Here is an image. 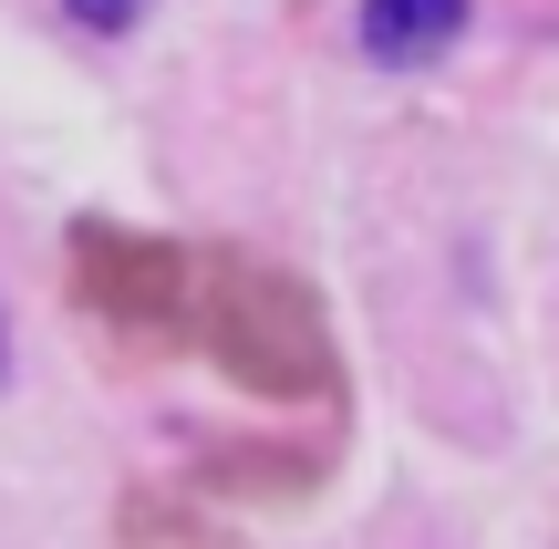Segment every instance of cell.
Masks as SVG:
<instances>
[{"label": "cell", "instance_id": "6da1fadb", "mask_svg": "<svg viewBox=\"0 0 559 549\" xmlns=\"http://www.w3.org/2000/svg\"><path fill=\"white\" fill-rule=\"evenodd\" d=\"M187 332L218 353L228 384L270 394V405L332 394V322H321V301L270 260H239V249L198 260V311H187Z\"/></svg>", "mask_w": 559, "mask_h": 549}, {"label": "cell", "instance_id": "7a4b0ae2", "mask_svg": "<svg viewBox=\"0 0 559 549\" xmlns=\"http://www.w3.org/2000/svg\"><path fill=\"white\" fill-rule=\"evenodd\" d=\"M73 290L124 332H187L198 311V260L177 239H135L115 218H83L73 228Z\"/></svg>", "mask_w": 559, "mask_h": 549}, {"label": "cell", "instance_id": "3957f363", "mask_svg": "<svg viewBox=\"0 0 559 549\" xmlns=\"http://www.w3.org/2000/svg\"><path fill=\"white\" fill-rule=\"evenodd\" d=\"M456 32H466V0H362V21H353V41L373 62H394V73L404 62H436Z\"/></svg>", "mask_w": 559, "mask_h": 549}, {"label": "cell", "instance_id": "277c9868", "mask_svg": "<svg viewBox=\"0 0 559 549\" xmlns=\"http://www.w3.org/2000/svg\"><path fill=\"white\" fill-rule=\"evenodd\" d=\"M135 11H145V0H73V21H94V32H124Z\"/></svg>", "mask_w": 559, "mask_h": 549}, {"label": "cell", "instance_id": "5b68a950", "mask_svg": "<svg viewBox=\"0 0 559 549\" xmlns=\"http://www.w3.org/2000/svg\"><path fill=\"white\" fill-rule=\"evenodd\" d=\"M0 363H11V353H0Z\"/></svg>", "mask_w": 559, "mask_h": 549}]
</instances>
